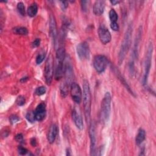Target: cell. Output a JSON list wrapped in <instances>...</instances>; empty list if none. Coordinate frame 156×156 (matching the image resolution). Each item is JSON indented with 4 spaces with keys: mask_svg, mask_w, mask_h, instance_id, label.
<instances>
[{
    "mask_svg": "<svg viewBox=\"0 0 156 156\" xmlns=\"http://www.w3.org/2000/svg\"><path fill=\"white\" fill-rule=\"evenodd\" d=\"M34 114L35 119L38 121H41L45 118L46 115V110L44 103L41 102L37 106L34 111Z\"/></svg>",
    "mask_w": 156,
    "mask_h": 156,
    "instance_id": "obj_13",
    "label": "cell"
},
{
    "mask_svg": "<svg viewBox=\"0 0 156 156\" xmlns=\"http://www.w3.org/2000/svg\"><path fill=\"white\" fill-rule=\"evenodd\" d=\"M89 136L90 139V155H96V127L94 122H90L89 127Z\"/></svg>",
    "mask_w": 156,
    "mask_h": 156,
    "instance_id": "obj_10",
    "label": "cell"
},
{
    "mask_svg": "<svg viewBox=\"0 0 156 156\" xmlns=\"http://www.w3.org/2000/svg\"><path fill=\"white\" fill-rule=\"evenodd\" d=\"M132 24H129L127 29L124 34L122 41L121 43V45L119 49V54H118V63L121 65L124 58L125 57L128 52L130 44H131V39H132Z\"/></svg>",
    "mask_w": 156,
    "mask_h": 156,
    "instance_id": "obj_2",
    "label": "cell"
},
{
    "mask_svg": "<svg viewBox=\"0 0 156 156\" xmlns=\"http://www.w3.org/2000/svg\"><path fill=\"white\" fill-rule=\"evenodd\" d=\"M146 138V132L145 130L141 128H140L137 133V135H136L135 138V143L136 145L140 146L141 144V143L144 141Z\"/></svg>",
    "mask_w": 156,
    "mask_h": 156,
    "instance_id": "obj_19",
    "label": "cell"
},
{
    "mask_svg": "<svg viewBox=\"0 0 156 156\" xmlns=\"http://www.w3.org/2000/svg\"><path fill=\"white\" fill-rule=\"evenodd\" d=\"M18 152L19 153V154L21 155H25L28 152V150L24 147H22V146H18Z\"/></svg>",
    "mask_w": 156,
    "mask_h": 156,
    "instance_id": "obj_32",
    "label": "cell"
},
{
    "mask_svg": "<svg viewBox=\"0 0 156 156\" xmlns=\"http://www.w3.org/2000/svg\"><path fill=\"white\" fill-rule=\"evenodd\" d=\"M58 132V127L55 124H52L49 129L48 135H47V139L49 143L52 144L53 143L56 138Z\"/></svg>",
    "mask_w": 156,
    "mask_h": 156,
    "instance_id": "obj_15",
    "label": "cell"
},
{
    "mask_svg": "<svg viewBox=\"0 0 156 156\" xmlns=\"http://www.w3.org/2000/svg\"><path fill=\"white\" fill-rule=\"evenodd\" d=\"M110 27L114 31H118L119 29V25L117 22H112L110 23Z\"/></svg>",
    "mask_w": 156,
    "mask_h": 156,
    "instance_id": "obj_33",
    "label": "cell"
},
{
    "mask_svg": "<svg viewBox=\"0 0 156 156\" xmlns=\"http://www.w3.org/2000/svg\"><path fill=\"white\" fill-rule=\"evenodd\" d=\"M65 58V50L63 46H60L56 50V58L58 60H63Z\"/></svg>",
    "mask_w": 156,
    "mask_h": 156,
    "instance_id": "obj_22",
    "label": "cell"
},
{
    "mask_svg": "<svg viewBox=\"0 0 156 156\" xmlns=\"http://www.w3.org/2000/svg\"><path fill=\"white\" fill-rule=\"evenodd\" d=\"M45 56H46L45 52H41V53H40L39 54H38V55L36 57L37 64H38V65L40 64L43 61L44 58H45Z\"/></svg>",
    "mask_w": 156,
    "mask_h": 156,
    "instance_id": "obj_28",
    "label": "cell"
},
{
    "mask_svg": "<svg viewBox=\"0 0 156 156\" xmlns=\"http://www.w3.org/2000/svg\"><path fill=\"white\" fill-rule=\"evenodd\" d=\"M90 3L89 1H81L80 4H81V8L83 12H87L88 7V4Z\"/></svg>",
    "mask_w": 156,
    "mask_h": 156,
    "instance_id": "obj_29",
    "label": "cell"
},
{
    "mask_svg": "<svg viewBox=\"0 0 156 156\" xmlns=\"http://www.w3.org/2000/svg\"><path fill=\"white\" fill-rule=\"evenodd\" d=\"M152 51H153V45L152 43H150L147 52L146 54V57L144 60V73L142 79V83L143 85H146L147 84V79L151 66V60H152Z\"/></svg>",
    "mask_w": 156,
    "mask_h": 156,
    "instance_id": "obj_4",
    "label": "cell"
},
{
    "mask_svg": "<svg viewBox=\"0 0 156 156\" xmlns=\"http://www.w3.org/2000/svg\"><path fill=\"white\" fill-rule=\"evenodd\" d=\"M105 1H96L94 3L93 12L97 16L101 15L104 11Z\"/></svg>",
    "mask_w": 156,
    "mask_h": 156,
    "instance_id": "obj_18",
    "label": "cell"
},
{
    "mask_svg": "<svg viewBox=\"0 0 156 156\" xmlns=\"http://www.w3.org/2000/svg\"><path fill=\"white\" fill-rule=\"evenodd\" d=\"M9 121L12 124H14L20 121V118H18V116H16L15 115H12L10 116Z\"/></svg>",
    "mask_w": 156,
    "mask_h": 156,
    "instance_id": "obj_31",
    "label": "cell"
},
{
    "mask_svg": "<svg viewBox=\"0 0 156 156\" xmlns=\"http://www.w3.org/2000/svg\"><path fill=\"white\" fill-rule=\"evenodd\" d=\"M76 52L80 60H87L90 58V47L86 41H83L78 44L76 48Z\"/></svg>",
    "mask_w": 156,
    "mask_h": 156,
    "instance_id": "obj_7",
    "label": "cell"
},
{
    "mask_svg": "<svg viewBox=\"0 0 156 156\" xmlns=\"http://www.w3.org/2000/svg\"><path fill=\"white\" fill-rule=\"evenodd\" d=\"M98 35L100 41L104 44H106L111 41L112 37L110 32L104 25L102 24L99 27Z\"/></svg>",
    "mask_w": 156,
    "mask_h": 156,
    "instance_id": "obj_9",
    "label": "cell"
},
{
    "mask_svg": "<svg viewBox=\"0 0 156 156\" xmlns=\"http://www.w3.org/2000/svg\"><path fill=\"white\" fill-rule=\"evenodd\" d=\"M28 80V77H23L20 81L22 82V83H24V82H26L27 80Z\"/></svg>",
    "mask_w": 156,
    "mask_h": 156,
    "instance_id": "obj_40",
    "label": "cell"
},
{
    "mask_svg": "<svg viewBox=\"0 0 156 156\" xmlns=\"http://www.w3.org/2000/svg\"><path fill=\"white\" fill-rule=\"evenodd\" d=\"M111 101L112 97L109 92H106L104 94L101 105L100 118L102 123H105L108 121L111 111Z\"/></svg>",
    "mask_w": 156,
    "mask_h": 156,
    "instance_id": "obj_3",
    "label": "cell"
},
{
    "mask_svg": "<svg viewBox=\"0 0 156 156\" xmlns=\"http://www.w3.org/2000/svg\"><path fill=\"white\" fill-rule=\"evenodd\" d=\"M40 44V38H36L32 43V46L33 48H37Z\"/></svg>",
    "mask_w": 156,
    "mask_h": 156,
    "instance_id": "obj_36",
    "label": "cell"
},
{
    "mask_svg": "<svg viewBox=\"0 0 156 156\" xmlns=\"http://www.w3.org/2000/svg\"><path fill=\"white\" fill-rule=\"evenodd\" d=\"M109 18H110V20L111 23L117 22L118 16V14H117L116 12L113 9H111L109 12Z\"/></svg>",
    "mask_w": 156,
    "mask_h": 156,
    "instance_id": "obj_24",
    "label": "cell"
},
{
    "mask_svg": "<svg viewBox=\"0 0 156 156\" xmlns=\"http://www.w3.org/2000/svg\"><path fill=\"white\" fill-rule=\"evenodd\" d=\"M70 94L73 100L79 104L82 101V93L80 86L76 82H73L70 85Z\"/></svg>",
    "mask_w": 156,
    "mask_h": 156,
    "instance_id": "obj_8",
    "label": "cell"
},
{
    "mask_svg": "<svg viewBox=\"0 0 156 156\" xmlns=\"http://www.w3.org/2000/svg\"><path fill=\"white\" fill-rule=\"evenodd\" d=\"M141 35H142V27L140 26L138 29V33L135 37V41H134V44H133V48L132 50V57L133 58L132 60H134L135 59L138 58V48H139V45L140 43L141 38Z\"/></svg>",
    "mask_w": 156,
    "mask_h": 156,
    "instance_id": "obj_12",
    "label": "cell"
},
{
    "mask_svg": "<svg viewBox=\"0 0 156 156\" xmlns=\"http://www.w3.org/2000/svg\"><path fill=\"white\" fill-rule=\"evenodd\" d=\"M110 3H111L112 5H116V4H118V3H119V2H120V1H115V0L110 1Z\"/></svg>",
    "mask_w": 156,
    "mask_h": 156,
    "instance_id": "obj_39",
    "label": "cell"
},
{
    "mask_svg": "<svg viewBox=\"0 0 156 156\" xmlns=\"http://www.w3.org/2000/svg\"><path fill=\"white\" fill-rule=\"evenodd\" d=\"M83 104L86 121L90 123L91 96L89 82L86 79L83 81Z\"/></svg>",
    "mask_w": 156,
    "mask_h": 156,
    "instance_id": "obj_1",
    "label": "cell"
},
{
    "mask_svg": "<svg viewBox=\"0 0 156 156\" xmlns=\"http://www.w3.org/2000/svg\"><path fill=\"white\" fill-rule=\"evenodd\" d=\"M113 68V70L114 73L116 74V77H117L118 79L119 80V81L121 82V83H122V85L126 87V88L129 91V92L131 94H132L133 96H135V95L134 94L133 91L132 90L131 88L130 87V86L129 85V84L127 83V82L126 80H125L124 77L122 76V75L121 74L120 71H119L116 68H115V67H113V68Z\"/></svg>",
    "mask_w": 156,
    "mask_h": 156,
    "instance_id": "obj_16",
    "label": "cell"
},
{
    "mask_svg": "<svg viewBox=\"0 0 156 156\" xmlns=\"http://www.w3.org/2000/svg\"><path fill=\"white\" fill-rule=\"evenodd\" d=\"M72 118H73V120L76 126L77 127V128L79 129V130H82L83 129V120H82L81 115L80 114V113L77 111V110L76 108H74L73 110Z\"/></svg>",
    "mask_w": 156,
    "mask_h": 156,
    "instance_id": "obj_14",
    "label": "cell"
},
{
    "mask_svg": "<svg viewBox=\"0 0 156 156\" xmlns=\"http://www.w3.org/2000/svg\"><path fill=\"white\" fill-rule=\"evenodd\" d=\"M46 91V88L44 86H40L36 88L35 90V94L38 96H41L44 94Z\"/></svg>",
    "mask_w": 156,
    "mask_h": 156,
    "instance_id": "obj_27",
    "label": "cell"
},
{
    "mask_svg": "<svg viewBox=\"0 0 156 156\" xmlns=\"http://www.w3.org/2000/svg\"><path fill=\"white\" fill-rule=\"evenodd\" d=\"M54 58L50 54L46 60L44 67V78L47 85H51L54 75Z\"/></svg>",
    "mask_w": 156,
    "mask_h": 156,
    "instance_id": "obj_5",
    "label": "cell"
},
{
    "mask_svg": "<svg viewBox=\"0 0 156 156\" xmlns=\"http://www.w3.org/2000/svg\"><path fill=\"white\" fill-rule=\"evenodd\" d=\"M64 74V66L63 60H57V65L55 72V79L59 80L63 76Z\"/></svg>",
    "mask_w": 156,
    "mask_h": 156,
    "instance_id": "obj_17",
    "label": "cell"
},
{
    "mask_svg": "<svg viewBox=\"0 0 156 156\" xmlns=\"http://www.w3.org/2000/svg\"><path fill=\"white\" fill-rule=\"evenodd\" d=\"M0 19H1V30L2 31V26H3V24H4V18L3 16V13H2V11L1 10V13H0Z\"/></svg>",
    "mask_w": 156,
    "mask_h": 156,
    "instance_id": "obj_37",
    "label": "cell"
},
{
    "mask_svg": "<svg viewBox=\"0 0 156 156\" xmlns=\"http://www.w3.org/2000/svg\"><path fill=\"white\" fill-rule=\"evenodd\" d=\"M30 143L32 146H35L37 145V141H36L35 138H32L30 140Z\"/></svg>",
    "mask_w": 156,
    "mask_h": 156,
    "instance_id": "obj_38",
    "label": "cell"
},
{
    "mask_svg": "<svg viewBox=\"0 0 156 156\" xmlns=\"http://www.w3.org/2000/svg\"><path fill=\"white\" fill-rule=\"evenodd\" d=\"M60 7L63 10H65L68 7V1H60Z\"/></svg>",
    "mask_w": 156,
    "mask_h": 156,
    "instance_id": "obj_35",
    "label": "cell"
},
{
    "mask_svg": "<svg viewBox=\"0 0 156 156\" xmlns=\"http://www.w3.org/2000/svg\"><path fill=\"white\" fill-rule=\"evenodd\" d=\"M49 34L51 37L52 38L54 44H56V40L57 38V24L55 21V19L54 15L52 14L49 16Z\"/></svg>",
    "mask_w": 156,
    "mask_h": 156,
    "instance_id": "obj_11",
    "label": "cell"
},
{
    "mask_svg": "<svg viewBox=\"0 0 156 156\" xmlns=\"http://www.w3.org/2000/svg\"><path fill=\"white\" fill-rule=\"evenodd\" d=\"M26 119H27L28 121L30 122H34L36 119H35V114H34V112L32 111H30L29 112L26 116Z\"/></svg>",
    "mask_w": 156,
    "mask_h": 156,
    "instance_id": "obj_26",
    "label": "cell"
},
{
    "mask_svg": "<svg viewBox=\"0 0 156 156\" xmlns=\"http://www.w3.org/2000/svg\"><path fill=\"white\" fill-rule=\"evenodd\" d=\"M15 140L16 141L19 142V143H23V141H24V138H23V135L21 133H18L15 136Z\"/></svg>",
    "mask_w": 156,
    "mask_h": 156,
    "instance_id": "obj_34",
    "label": "cell"
},
{
    "mask_svg": "<svg viewBox=\"0 0 156 156\" xmlns=\"http://www.w3.org/2000/svg\"><path fill=\"white\" fill-rule=\"evenodd\" d=\"M16 103L19 106L23 105L25 104V98H24V97L23 96H18V98L16 100Z\"/></svg>",
    "mask_w": 156,
    "mask_h": 156,
    "instance_id": "obj_30",
    "label": "cell"
},
{
    "mask_svg": "<svg viewBox=\"0 0 156 156\" xmlns=\"http://www.w3.org/2000/svg\"><path fill=\"white\" fill-rule=\"evenodd\" d=\"M17 9L18 12L22 15L24 16L26 14V10H25V7L24 4L22 2H19L17 4Z\"/></svg>",
    "mask_w": 156,
    "mask_h": 156,
    "instance_id": "obj_25",
    "label": "cell"
},
{
    "mask_svg": "<svg viewBox=\"0 0 156 156\" xmlns=\"http://www.w3.org/2000/svg\"><path fill=\"white\" fill-rule=\"evenodd\" d=\"M38 12V5L36 2L32 3L28 7L27 10V15L30 17L35 16Z\"/></svg>",
    "mask_w": 156,
    "mask_h": 156,
    "instance_id": "obj_20",
    "label": "cell"
},
{
    "mask_svg": "<svg viewBox=\"0 0 156 156\" xmlns=\"http://www.w3.org/2000/svg\"><path fill=\"white\" fill-rule=\"evenodd\" d=\"M108 65L107 57L103 55H97L93 59V66L95 70L98 73L104 72Z\"/></svg>",
    "mask_w": 156,
    "mask_h": 156,
    "instance_id": "obj_6",
    "label": "cell"
},
{
    "mask_svg": "<svg viewBox=\"0 0 156 156\" xmlns=\"http://www.w3.org/2000/svg\"><path fill=\"white\" fill-rule=\"evenodd\" d=\"M69 86L68 84H66L65 82H63L61 84V86H60V94H61V96L63 97V98H65L67 94H68V88H69Z\"/></svg>",
    "mask_w": 156,
    "mask_h": 156,
    "instance_id": "obj_23",
    "label": "cell"
},
{
    "mask_svg": "<svg viewBox=\"0 0 156 156\" xmlns=\"http://www.w3.org/2000/svg\"><path fill=\"white\" fill-rule=\"evenodd\" d=\"M13 34L20 35H27L29 33L27 29L23 26H16L12 29Z\"/></svg>",
    "mask_w": 156,
    "mask_h": 156,
    "instance_id": "obj_21",
    "label": "cell"
}]
</instances>
